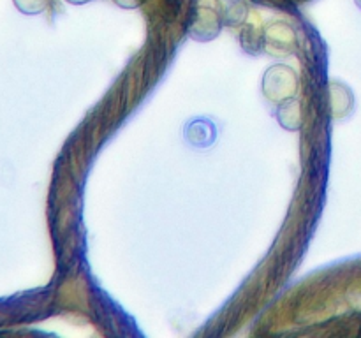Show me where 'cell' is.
I'll use <instances>...</instances> for the list:
<instances>
[{"instance_id": "2", "label": "cell", "mask_w": 361, "mask_h": 338, "mask_svg": "<svg viewBox=\"0 0 361 338\" xmlns=\"http://www.w3.org/2000/svg\"><path fill=\"white\" fill-rule=\"evenodd\" d=\"M14 4H16L18 9L23 11V13L35 14L39 13V11L44 9L48 0H14Z\"/></svg>"}, {"instance_id": "1", "label": "cell", "mask_w": 361, "mask_h": 338, "mask_svg": "<svg viewBox=\"0 0 361 338\" xmlns=\"http://www.w3.org/2000/svg\"><path fill=\"white\" fill-rule=\"evenodd\" d=\"M219 6L226 16L235 18V20H240L247 13L245 0H219Z\"/></svg>"}, {"instance_id": "4", "label": "cell", "mask_w": 361, "mask_h": 338, "mask_svg": "<svg viewBox=\"0 0 361 338\" xmlns=\"http://www.w3.org/2000/svg\"><path fill=\"white\" fill-rule=\"evenodd\" d=\"M356 4H358V6L361 7V0H356Z\"/></svg>"}, {"instance_id": "3", "label": "cell", "mask_w": 361, "mask_h": 338, "mask_svg": "<svg viewBox=\"0 0 361 338\" xmlns=\"http://www.w3.org/2000/svg\"><path fill=\"white\" fill-rule=\"evenodd\" d=\"M67 2H74V4H81V2H88V0H67Z\"/></svg>"}]
</instances>
